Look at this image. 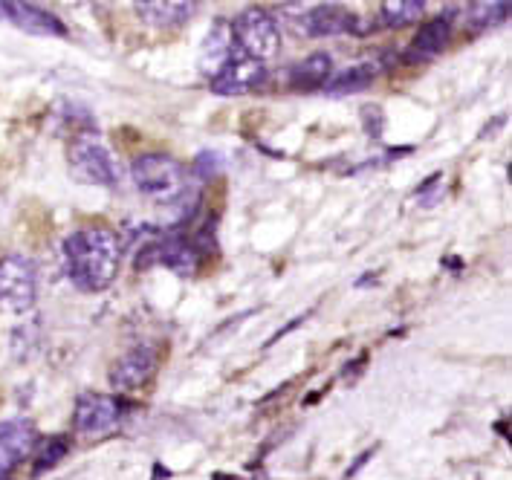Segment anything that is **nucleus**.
Returning a JSON list of instances; mask_svg holds the SVG:
<instances>
[{
	"label": "nucleus",
	"instance_id": "1",
	"mask_svg": "<svg viewBox=\"0 0 512 480\" xmlns=\"http://www.w3.org/2000/svg\"><path fill=\"white\" fill-rule=\"evenodd\" d=\"M122 246L105 226H84L64 240V269L81 293H102L116 281Z\"/></svg>",
	"mask_w": 512,
	"mask_h": 480
},
{
	"label": "nucleus",
	"instance_id": "2",
	"mask_svg": "<svg viewBox=\"0 0 512 480\" xmlns=\"http://www.w3.org/2000/svg\"><path fill=\"white\" fill-rule=\"evenodd\" d=\"M131 177L139 194L157 203H177L189 188L186 165L174 160L171 154H142L139 160H134Z\"/></svg>",
	"mask_w": 512,
	"mask_h": 480
},
{
	"label": "nucleus",
	"instance_id": "3",
	"mask_svg": "<svg viewBox=\"0 0 512 480\" xmlns=\"http://www.w3.org/2000/svg\"><path fill=\"white\" fill-rule=\"evenodd\" d=\"M67 165H70V174L87 186L110 188L119 183V162L113 160L108 145L90 128L73 136L70 151H67Z\"/></svg>",
	"mask_w": 512,
	"mask_h": 480
},
{
	"label": "nucleus",
	"instance_id": "4",
	"mask_svg": "<svg viewBox=\"0 0 512 480\" xmlns=\"http://www.w3.org/2000/svg\"><path fill=\"white\" fill-rule=\"evenodd\" d=\"M232 41L246 58L264 64L281 50V27L264 6H249L235 18Z\"/></svg>",
	"mask_w": 512,
	"mask_h": 480
},
{
	"label": "nucleus",
	"instance_id": "5",
	"mask_svg": "<svg viewBox=\"0 0 512 480\" xmlns=\"http://www.w3.org/2000/svg\"><path fill=\"white\" fill-rule=\"evenodd\" d=\"M38 298V269L24 255H9L0 261V310L27 313Z\"/></svg>",
	"mask_w": 512,
	"mask_h": 480
},
{
	"label": "nucleus",
	"instance_id": "6",
	"mask_svg": "<svg viewBox=\"0 0 512 480\" xmlns=\"http://www.w3.org/2000/svg\"><path fill=\"white\" fill-rule=\"evenodd\" d=\"M125 400L113 397V394H99V391H84L76 400V414H73V426L79 434L87 437H99L108 434L122 423L125 417Z\"/></svg>",
	"mask_w": 512,
	"mask_h": 480
},
{
	"label": "nucleus",
	"instance_id": "7",
	"mask_svg": "<svg viewBox=\"0 0 512 480\" xmlns=\"http://www.w3.org/2000/svg\"><path fill=\"white\" fill-rule=\"evenodd\" d=\"M267 79V70L261 61H252L238 50L226 61V67L212 79V90L217 96H246L252 90H258Z\"/></svg>",
	"mask_w": 512,
	"mask_h": 480
},
{
	"label": "nucleus",
	"instance_id": "8",
	"mask_svg": "<svg viewBox=\"0 0 512 480\" xmlns=\"http://www.w3.org/2000/svg\"><path fill=\"white\" fill-rule=\"evenodd\" d=\"M151 264L174 269L177 275H191L200 267V249L186 238L154 240L142 255H136V267H151Z\"/></svg>",
	"mask_w": 512,
	"mask_h": 480
},
{
	"label": "nucleus",
	"instance_id": "9",
	"mask_svg": "<svg viewBox=\"0 0 512 480\" xmlns=\"http://www.w3.org/2000/svg\"><path fill=\"white\" fill-rule=\"evenodd\" d=\"M157 368H160V356H157V347L151 345H139L134 350H128L113 368H110V385L116 388V391H136V388H142L151 376L157 374Z\"/></svg>",
	"mask_w": 512,
	"mask_h": 480
},
{
	"label": "nucleus",
	"instance_id": "10",
	"mask_svg": "<svg viewBox=\"0 0 512 480\" xmlns=\"http://www.w3.org/2000/svg\"><path fill=\"white\" fill-rule=\"evenodd\" d=\"M35 443H38V431L29 420L0 423V480H9V475L32 454Z\"/></svg>",
	"mask_w": 512,
	"mask_h": 480
},
{
	"label": "nucleus",
	"instance_id": "11",
	"mask_svg": "<svg viewBox=\"0 0 512 480\" xmlns=\"http://www.w3.org/2000/svg\"><path fill=\"white\" fill-rule=\"evenodd\" d=\"M0 21H9L12 27L24 29L29 35H55V38L67 35V27L53 12L35 3H21V0H0Z\"/></svg>",
	"mask_w": 512,
	"mask_h": 480
},
{
	"label": "nucleus",
	"instance_id": "12",
	"mask_svg": "<svg viewBox=\"0 0 512 480\" xmlns=\"http://www.w3.org/2000/svg\"><path fill=\"white\" fill-rule=\"evenodd\" d=\"M301 27H304V35H316V38H322V35H345V32L362 35L359 18L353 12H348L345 6H336V3L307 9L301 15Z\"/></svg>",
	"mask_w": 512,
	"mask_h": 480
},
{
	"label": "nucleus",
	"instance_id": "13",
	"mask_svg": "<svg viewBox=\"0 0 512 480\" xmlns=\"http://www.w3.org/2000/svg\"><path fill=\"white\" fill-rule=\"evenodd\" d=\"M449 38H452V24H449V15L443 18H432L429 24H423L420 32L411 38L408 44V61H429L437 58L449 47Z\"/></svg>",
	"mask_w": 512,
	"mask_h": 480
},
{
	"label": "nucleus",
	"instance_id": "14",
	"mask_svg": "<svg viewBox=\"0 0 512 480\" xmlns=\"http://www.w3.org/2000/svg\"><path fill=\"white\" fill-rule=\"evenodd\" d=\"M235 53H238V47H235V41H232V27H226L223 21H217L215 27H212V32H209V38L203 41L200 73L209 76V79H215L217 73L226 67V61Z\"/></svg>",
	"mask_w": 512,
	"mask_h": 480
},
{
	"label": "nucleus",
	"instance_id": "15",
	"mask_svg": "<svg viewBox=\"0 0 512 480\" xmlns=\"http://www.w3.org/2000/svg\"><path fill=\"white\" fill-rule=\"evenodd\" d=\"M136 15L157 29H174L186 24L197 3H183V0H151V3H134Z\"/></svg>",
	"mask_w": 512,
	"mask_h": 480
},
{
	"label": "nucleus",
	"instance_id": "16",
	"mask_svg": "<svg viewBox=\"0 0 512 480\" xmlns=\"http://www.w3.org/2000/svg\"><path fill=\"white\" fill-rule=\"evenodd\" d=\"M333 73V58L327 53H313L307 58H301L296 67L290 70V87L310 93V90H322L324 84L330 81Z\"/></svg>",
	"mask_w": 512,
	"mask_h": 480
},
{
	"label": "nucleus",
	"instance_id": "17",
	"mask_svg": "<svg viewBox=\"0 0 512 480\" xmlns=\"http://www.w3.org/2000/svg\"><path fill=\"white\" fill-rule=\"evenodd\" d=\"M379 67L374 61H365V64H356L351 70L333 76V79L324 84L322 90L327 96H351V93H359L365 87H371V81L377 79Z\"/></svg>",
	"mask_w": 512,
	"mask_h": 480
},
{
	"label": "nucleus",
	"instance_id": "18",
	"mask_svg": "<svg viewBox=\"0 0 512 480\" xmlns=\"http://www.w3.org/2000/svg\"><path fill=\"white\" fill-rule=\"evenodd\" d=\"M35 460H32V475L38 478V475H44V472H50L55 469L67 452H70V437L67 434H53V437H47V440H41V443H35Z\"/></svg>",
	"mask_w": 512,
	"mask_h": 480
},
{
	"label": "nucleus",
	"instance_id": "19",
	"mask_svg": "<svg viewBox=\"0 0 512 480\" xmlns=\"http://www.w3.org/2000/svg\"><path fill=\"white\" fill-rule=\"evenodd\" d=\"M423 9H426L423 0H385L379 6V15L385 27H408L423 15Z\"/></svg>",
	"mask_w": 512,
	"mask_h": 480
},
{
	"label": "nucleus",
	"instance_id": "20",
	"mask_svg": "<svg viewBox=\"0 0 512 480\" xmlns=\"http://www.w3.org/2000/svg\"><path fill=\"white\" fill-rule=\"evenodd\" d=\"M510 18V3H469L466 6V21L475 29H492Z\"/></svg>",
	"mask_w": 512,
	"mask_h": 480
},
{
	"label": "nucleus",
	"instance_id": "21",
	"mask_svg": "<svg viewBox=\"0 0 512 480\" xmlns=\"http://www.w3.org/2000/svg\"><path fill=\"white\" fill-rule=\"evenodd\" d=\"M194 171H197V177H215L217 171H223V157L215 154V151H203L197 160H194Z\"/></svg>",
	"mask_w": 512,
	"mask_h": 480
},
{
	"label": "nucleus",
	"instance_id": "22",
	"mask_svg": "<svg viewBox=\"0 0 512 480\" xmlns=\"http://www.w3.org/2000/svg\"><path fill=\"white\" fill-rule=\"evenodd\" d=\"M215 480H241V478H232V475H215Z\"/></svg>",
	"mask_w": 512,
	"mask_h": 480
}]
</instances>
